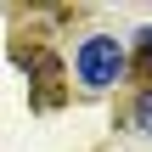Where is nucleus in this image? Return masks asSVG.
Segmentation results:
<instances>
[{
	"label": "nucleus",
	"mask_w": 152,
	"mask_h": 152,
	"mask_svg": "<svg viewBox=\"0 0 152 152\" xmlns=\"http://www.w3.org/2000/svg\"><path fill=\"white\" fill-rule=\"evenodd\" d=\"M73 73H79L85 90H107V85H118V79H124V45H118L113 34H90V39L73 51Z\"/></svg>",
	"instance_id": "nucleus-1"
},
{
	"label": "nucleus",
	"mask_w": 152,
	"mask_h": 152,
	"mask_svg": "<svg viewBox=\"0 0 152 152\" xmlns=\"http://www.w3.org/2000/svg\"><path fill=\"white\" fill-rule=\"evenodd\" d=\"M135 124L152 135V90H141V102H135Z\"/></svg>",
	"instance_id": "nucleus-2"
},
{
	"label": "nucleus",
	"mask_w": 152,
	"mask_h": 152,
	"mask_svg": "<svg viewBox=\"0 0 152 152\" xmlns=\"http://www.w3.org/2000/svg\"><path fill=\"white\" fill-rule=\"evenodd\" d=\"M141 51H147V56H152V28H141Z\"/></svg>",
	"instance_id": "nucleus-3"
}]
</instances>
